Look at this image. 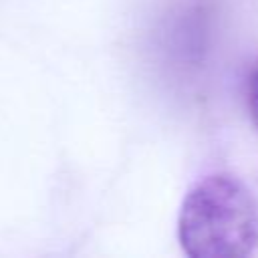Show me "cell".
I'll use <instances>...</instances> for the list:
<instances>
[{"label":"cell","instance_id":"1","mask_svg":"<svg viewBox=\"0 0 258 258\" xmlns=\"http://www.w3.org/2000/svg\"><path fill=\"white\" fill-rule=\"evenodd\" d=\"M177 240L189 258H244L258 248V202L232 173H210L185 194Z\"/></svg>","mask_w":258,"mask_h":258},{"label":"cell","instance_id":"2","mask_svg":"<svg viewBox=\"0 0 258 258\" xmlns=\"http://www.w3.org/2000/svg\"><path fill=\"white\" fill-rule=\"evenodd\" d=\"M246 103L250 111V119L258 129V67L252 71L248 85H246Z\"/></svg>","mask_w":258,"mask_h":258}]
</instances>
